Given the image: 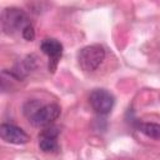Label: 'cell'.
I'll list each match as a JSON object with an SVG mask.
<instances>
[{"instance_id": "1", "label": "cell", "mask_w": 160, "mask_h": 160, "mask_svg": "<svg viewBox=\"0 0 160 160\" xmlns=\"http://www.w3.org/2000/svg\"><path fill=\"white\" fill-rule=\"evenodd\" d=\"M30 24L28 15L24 10L11 6L4 9L1 14V29L5 34H14L18 31H21Z\"/></svg>"}, {"instance_id": "7", "label": "cell", "mask_w": 160, "mask_h": 160, "mask_svg": "<svg viewBox=\"0 0 160 160\" xmlns=\"http://www.w3.org/2000/svg\"><path fill=\"white\" fill-rule=\"evenodd\" d=\"M59 128L56 126H49L44 129L39 135V148L44 152H55L59 149L58 144V136H59Z\"/></svg>"}, {"instance_id": "5", "label": "cell", "mask_w": 160, "mask_h": 160, "mask_svg": "<svg viewBox=\"0 0 160 160\" xmlns=\"http://www.w3.org/2000/svg\"><path fill=\"white\" fill-rule=\"evenodd\" d=\"M0 136L4 141L15 144V145H22L29 142L30 140L29 135L21 128L12 124H8V122H4L0 125Z\"/></svg>"}, {"instance_id": "10", "label": "cell", "mask_w": 160, "mask_h": 160, "mask_svg": "<svg viewBox=\"0 0 160 160\" xmlns=\"http://www.w3.org/2000/svg\"><path fill=\"white\" fill-rule=\"evenodd\" d=\"M21 36H22L25 40H28V41H32V40L35 39V30H34V28H32L31 24H29V25L22 30Z\"/></svg>"}, {"instance_id": "9", "label": "cell", "mask_w": 160, "mask_h": 160, "mask_svg": "<svg viewBox=\"0 0 160 160\" xmlns=\"http://www.w3.org/2000/svg\"><path fill=\"white\" fill-rule=\"evenodd\" d=\"M42 105L38 101V100H30L24 105V114L28 116V119H30Z\"/></svg>"}, {"instance_id": "2", "label": "cell", "mask_w": 160, "mask_h": 160, "mask_svg": "<svg viewBox=\"0 0 160 160\" xmlns=\"http://www.w3.org/2000/svg\"><path fill=\"white\" fill-rule=\"evenodd\" d=\"M105 59V49L99 45H88L79 50L78 52V62L79 66L84 71H94Z\"/></svg>"}, {"instance_id": "8", "label": "cell", "mask_w": 160, "mask_h": 160, "mask_svg": "<svg viewBox=\"0 0 160 160\" xmlns=\"http://www.w3.org/2000/svg\"><path fill=\"white\" fill-rule=\"evenodd\" d=\"M139 130L148 138L159 140L160 139V124L158 122H140Z\"/></svg>"}, {"instance_id": "3", "label": "cell", "mask_w": 160, "mask_h": 160, "mask_svg": "<svg viewBox=\"0 0 160 160\" xmlns=\"http://www.w3.org/2000/svg\"><path fill=\"white\" fill-rule=\"evenodd\" d=\"M89 102L92 110L100 115H106L111 111L115 99L112 94H110L105 89H95L89 95Z\"/></svg>"}, {"instance_id": "4", "label": "cell", "mask_w": 160, "mask_h": 160, "mask_svg": "<svg viewBox=\"0 0 160 160\" xmlns=\"http://www.w3.org/2000/svg\"><path fill=\"white\" fill-rule=\"evenodd\" d=\"M60 106L58 104H46L42 105L30 119L29 121L34 126H50L60 115Z\"/></svg>"}, {"instance_id": "6", "label": "cell", "mask_w": 160, "mask_h": 160, "mask_svg": "<svg viewBox=\"0 0 160 160\" xmlns=\"http://www.w3.org/2000/svg\"><path fill=\"white\" fill-rule=\"evenodd\" d=\"M41 51L49 56V70L54 72L62 55V44L56 39H44L40 44Z\"/></svg>"}]
</instances>
